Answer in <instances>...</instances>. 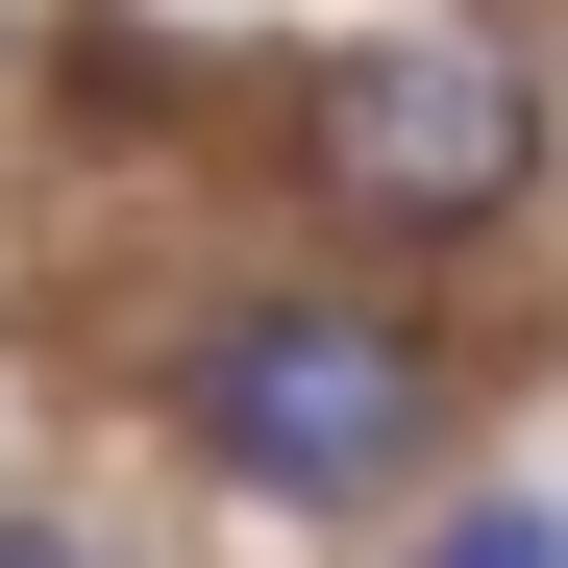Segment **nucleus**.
<instances>
[{
	"label": "nucleus",
	"instance_id": "f257e3e1",
	"mask_svg": "<svg viewBox=\"0 0 568 568\" xmlns=\"http://www.w3.org/2000/svg\"><path fill=\"white\" fill-rule=\"evenodd\" d=\"M173 420H199L223 495H272V519H371V495H420V445H445L469 396H445V346H420L396 297L272 272V297H223V322H199Z\"/></svg>",
	"mask_w": 568,
	"mask_h": 568
},
{
	"label": "nucleus",
	"instance_id": "f03ea898",
	"mask_svg": "<svg viewBox=\"0 0 568 568\" xmlns=\"http://www.w3.org/2000/svg\"><path fill=\"white\" fill-rule=\"evenodd\" d=\"M297 199L346 247H495L544 199V50H495V26H346L297 74Z\"/></svg>",
	"mask_w": 568,
	"mask_h": 568
},
{
	"label": "nucleus",
	"instance_id": "7ed1b4c3",
	"mask_svg": "<svg viewBox=\"0 0 568 568\" xmlns=\"http://www.w3.org/2000/svg\"><path fill=\"white\" fill-rule=\"evenodd\" d=\"M420 568H568V519H544V495H445V519H420Z\"/></svg>",
	"mask_w": 568,
	"mask_h": 568
},
{
	"label": "nucleus",
	"instance_id": "20e7f679",
	"mask_svg": "<svg viewBox=\"0 0 568 568\" xmlns=\"http://www.w3.org/2000/svg\"><path fill=\"white\" fill-rule=\"evenodd\" d=\"M0 568H100V544H74V519H0Z\"/></svg>",
	"mask_w": 568,
	"mask_h": 568
}]
</instances>
